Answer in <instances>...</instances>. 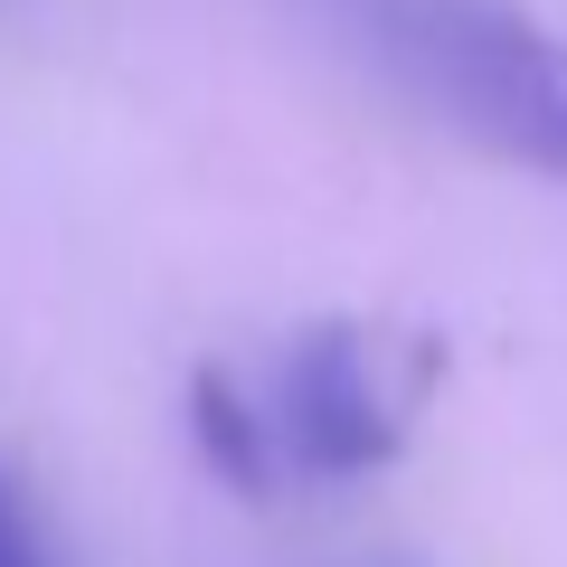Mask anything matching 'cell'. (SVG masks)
<instances>
[{
  "label": "cell",
  "instance_id": "cell-1",
  "mask_svg": "<svg viewBox=\"0 0 567 567\" xmlns=\"http://www.w3.org/2000/svg\"><path fill=\"white\" fill-rule=\"evenodd\" d=\"M369 39L483 152L567 181V39L502 0H369Z\"/></svg>",
  "mask_w": 567,
  "mask_h": 567
},
{
  "label": "cell",
  "instance_id": "cell-2",
  "mask_svg": "<svg viewBox=\"0 0 567 567\" xmlns=\"http://www.w3.org/2000/svg\"><path fill=\"white\" fill-rule=\"evenodd\" d=\"M416 379H425V360H406L369 322L303 331V341L284 350L275 398H265L284 473H312V483H369V473H388L398 445H406Z\"/></svg>",
  "mask_w": 567,
  "mask_h": 567
},
{
  "label": "cell",
  "instance_id": "cell-3",
  "mask_svg": "<svg viewBox=\"0 0 567 567\" xmlns=\"http://www.w3.org/2000/svg\"><path fill=\"white\" fill-rule=\"evenodd\" d=\"M189 425H199V454H208L218 483H237V492H275V483H284L275 416H265V398H256L246 379L199 369V379H189Z\"/></svg>",
  "mask_w": 567,
  "mask_h": 567
},
{
  "label": "cell",
  "instance_id": "cell-4",
  "mask_svg": "<svg viewBox=\"0 0 567 567\" xmlns=\"http://www.w3.org/2000/svg\"><path fill=\"white\" fill-rule=\"evenodd\" d=\"M0 567H58V548H48V529L29 520L10 492H0Z\"/></svg>",
  "mask_w": 567,
  "mask_h": 567
}]
</instances>
